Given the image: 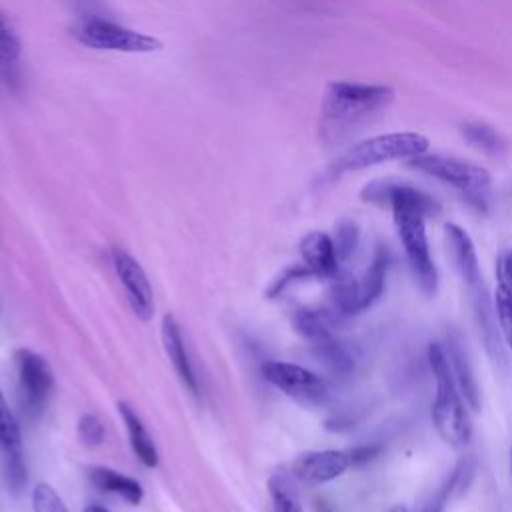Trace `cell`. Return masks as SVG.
Returning a JSON list of instances; mask_svg holds the SVG:
<instances>
[{
	"mask_svg": "<svg viewBox=\"0 0 512 512\" xmlns=\"http://www.w3.org/2000/svg\"><path fill=\"white\" fill-rule=\"evenodd\" d=\"M300 256H302V264L310 270L312 276L316 278H326L332 280L340 270H338V256H336V248L332 242V236L320 230L308 232L302 240H300Z\"/></svg>",
	"mask_w": 512,
	"mask_h": 512,
	"instance_id": "cell-12",
	"label": "cell"
},
{
	"mask_svg": "<svg viewBox=\"0 0 512 512\" xmlns=\"http://www.w3.org/2000/svg\"><path fill=\"white\" fill-rule=\"evenodd\" d=\"M360 198L392 208L396 232L412 276L424 294L434 296L438 288V272L428 246L426 216L438 212L436 200L410 184L390 180H374L366 184Z\"/></svg>",
	"mask_w": 512,
	"mask_h": 512,
	"instance_id": "cell-1",
	"label": "cell"
},
{
	"mask_svg": "<svg viewBox=\"0 0 512 512\" xmlns=\"http://www.w3.org/2000/svg\"><path fill=\"white\" fill-rule=\"evenodd\" d=\"M510 478H512V450H510Z\"/></svg>",
	"mask_w": 512,
	"mask_h": 512,
	"instance_id": "cell-36",
	"label": "cell"
},
{
	"mask_svg": "<svg viewBox=\"0 0 512 512\" xmlns=\"http://www.w3.org/2000/svg\"><path fill=\"white\" fill-rule=\"evenodd\" d=\"M464 134L470 140V144H474L478 148L494 152L500 146L498 134L492 128L484 126V124H466L464 126Z\"/></svg>",
	"mask_w": 512,
	"mask_h": 512,
	"instance_id": "cell-30",
	"label": "cell"
},
{
	"mask_svg": "<svg viewBox=\"0 0 512 512\" xmlns=\"http://www.w3.org/2000/svg\"><path fill=\"white\" fill-rule=\"evenodd\" d=\"M454 492V478L450 474V478L424 502L422 510L420 512H444L446 508V502H448V496Z\"/></svg>",
	"mask_w": 512,
	"mask_h": 512,
	"instance_id": "cell-33",
	"label": "cell"
},
{
	"mask_svg": "<svg viewBox=\"0 0 512 512\" xmlns=\"http://www.w3.org/2000/svg\"><path fill=\"white\" fill-rule=\"evenodd\" d=\"M110 256H112L114 272L126 290V298L130 302L132 312L142 322H148L154 314V296H152V286L144 268L136 258H132L122 248H112Z\"/></svg>",
	"mask_w": 512,
	"mask_h": 512,
	"instance_id": "cell-9",
	"label": "cell"
},
{
	"mask_svg": "<svg viewBox=\"0 0 512 512\" xmlns=\"http://www.w3.org/2000/svg\"><path fill=\"white\" fill-rule=\"evenodd\" d=\"M496 292H494V312L502 338L512 350V258L510 254L500 256L496 266Z\"/></svg>",
	"mask_w": 512,
	"mask_h": 512,
	"instance_id": "cell-15",
	"label": "cell"
},
{
	"mask_svg": "<svg viewBox=\"0 0 512 512\" xmlns=\"http://www.w3.org/2000/svg\"><path fill=\"white\" fill-rule=\"evenodd\" d=\"M394 100V88L336 80L326 86L322 98V122L326 130H340L382 114Z\"/></svg>",
	"mask_w": 512,
	"mask_h": 512,
	"instance_id": "cell-3",
	"label": "cell"
},
{
	"mask_svg": "<svg viewBox=\"0 0 512 512\" xmlns=\"http://www.w3.org/2000/svg\"><path fill=\"white\" fill-rule=\"evenodd\" d=\"M388 266H390V254H388V250L384 246H378L370 266L366 268L362 278H358V292H360V308H362V312L366 308H370L384 294Z\"/></svg>",
	"mask_w": 512,
	"mask_h": 512,
	"instance_id": "cell-19",
	"label": "cell"
},
{
	"mask_svg": "<svg viewBox=\"0 0 512 512\" xmlns=\"http://www.w3.org/2000/svg\"><path fill=\"white\" fill-rule=\"evenodd\" d=\"M408 166L456 188L466 198V202L472 204L476 210L488 208L492 178L486 168L440 154H422L410 158Z\"/></svg>",
	"mask_w": 512,
	"mask_h": 512,
	"instance_id": "cell-5",
	"label": "cell"
},
{
	"mask_svg": "<svg viewBox=\"0 0 512 512\" xmlns=\"http://www.w3.org/2000/svg\"><path fill=\"white\" fill-rule=\"evenodd\" d=\"M444 242H446L448 256H450L456 272L468 286V290L480 286L482 284L480 262H478V254H476L470 234L462 226L448 222V224H444Z\"/></svg>",
	"mask_w": 512,
	"mask_h": 512,
	"instance_id": "cell-11",
	"label": "cell"
},
{
	"mask_svg": "<svg viewBox=\"0 0 512 512\" xmlns=\"http://www.w3.org/2000/svg\"><path fill=\"white\" fill-rule=\"evenodd\" d=\"M72 36L92 50L148 54L162 48V42L156 36L126 28L100 16H86L78 20L72 26Z\"/></svg>",
	"mask_w": 512,
	"mask_h": 512,
	"instance_id": "cell-6",
	"label": "cell"
},
{
	"mask_svg": "<svg viewBox=\"0 0 512 512\" xmlns=\"http://www.w3.org/2000/svg\"><path fill=\"white\" fill-rule=\"evenodd\" d=\"M330 308L340 316H356L362 312L360 308V292H358V278L350 274H336L330 284Z\"/></svg>",
	"mask_w": 512,
	"mask_h": 512,
	"instance_id": "cell-22",
	"label": "cell"
},
{
	"mask_svg": "<svg viewBox=\"0 0 512 512\" xmlns=\"http://www.w3.org/2000/svg\"><path fill=\"white\" fill-rule=\"evenodd\" d=\"M308 276H312L310 274V270L302 264V266H292V268H286L272 284H270V288H268V298H274V296H278V294H282L284 292V288L286 286H290L294 280H300V278H308Z\"/></svg>",
	"mask_w": 512,
	"mask_h": 512,
	"instance_id": "cell-31",
	"label": "cell"
},
{
	"mask_svg": "<svg viewBox=\"0 0 512 512\" xmlns=\"http://www.w3.org/2000/svg\"><path fill=\"white\" fill-rule=\"evenodd\" d=\"M510 258H512V250H510Z\"/></svg>",
	"mask_w": 512,
	"mask_h": 512,
	"instance_id": "cell-37",
	"label": "cell"
},
{
	"mask_svg": "<svg viewBox=\"0 0 512 512\" xmlns=\"http://www.w3.org/2000/svg\"><path fill=\"white\" fill-rule=\"evenodd\" d=\"M340 320L342 318L332 308H298L292 316V326L304 340L316 344L334 336V328Z\"/></svg>",
	"mask_w": 512,
	"mask_h": 512,
	"instance_id": "cell-16",
	"label": "cell"
},
{
	"mask_svg": "<svg viewBox=\"0 0 512 512\" xmlns=\"http://www.w3.org/2000/svg\"><path fill=\"white\" fill-rule=\"evenodd\" d=\"M160 336H162L164 352H166L168 360L172 362L178 378L190 390V394L198 396V392H200L198 376L194 374L192 362L188 358V350H186V344H184V338H182L180 324L172 314H164L162 326H160Z\"/></svg>",
	"mask_w": 512,
	"mask_h": 512,
	"instance_id": "cell-13",
	"label": "cell"
},
{
	"mask_svg": "<svg viewBox=\"0 0 512 512\" xmlns=\"http://www.w3.org/2000/svg\"><path fill=\"white\" fill-rule=\"evenodd\" d=\"M358 238H360V232H358V226L352 220H340L336 224L332 242H334L336 256H338L340 262L348 260L354 254V250L358 246Z\"/></svg>",
	"mask_w": 512,
	"mask_h": 512,
	"instance_id": "cell-26",
	"label": "cell"
},
{
	"mask_svg": "<svg viewBox=\"0 0 512 512\" xmlns=\"http://www.w3.org/2000/svg\"><path fill=\"white\" fill-rule=\"evenodd\" d=\"M88 480L100 492L114 494V496L122 498L124 502L132 504V506L140 504L142 498H144V488L136 478L126 476V474H122L114 468H108V466L88 468Z\"/></svg>",
	"mask_w": 512,
	"mask_h": 512,
	"instance_id": "cell-14",
	"label": "cell"
},
{
	"mask_svg": "<svg viewBox=\"0 0 512 512\" xmlns=\"http://www.w3.org/2000/svg\"><path fill=\"white\" fill-rule=\"evenodd\" d=\"M118 414H120V418H122V422L126 426L128 442H130V448L136 454V458L146 468H156L158 466L156 444H154L150 432L146 430L144 422L136 414V410L130 404H126V402H118Z\"/></svg>",
	"mask_w": 512,
	"mask_h": 512,
	"instance_id": "cell-17",
	"label": "cell"
},
{
	"mask_svg": "<svg viewBox=\"0 0 512 512\" xmlns=\"http://www.w3.org/2000/svg\"><path fill=\"white\" fill-rule=\"evenodd\" d=\"M268 492L272 498L274 512H304L294 492L292 482L284 474H274L268 480Z\"/></svg>",
	"mask_w": 512,
	"mask_h": 512,
	"instance_id": "cell-23",
	"label": "cell"
},
{
	"mask_svg": "<svg viewBox=\"0 0 512 512\" xmlns=\"http://www.w3.org/2000/svg\"><path fill=\"white\" fill-rule=\"evenodd\" d=\"M446 354H448V364H450V372L454 376V382L464 398V402L472 408V410H480V388L476 384L474 372L470 368V362L460 346V342L456 338L448 340Z\"/></svg>",
	"mask_w": 512,
	"mask_h": 512,
	"instance_id": "cell-18",
	"label": "cell"
},
{
	"mask_svg": "<svg viewBox=\"0 0 512 512\" xmlns=\"http://www.w3.org/2000/svg\"><path fill=\"white\" fill-rule=\"evenodd\" d=\"M350 468L346 450H312L294 462V474L306 484H326L340 478Z\"/></svg>",
	"mask_w": 512,
	"mask_h": 512,
	"instance_id": "cell-10",
	"label": "cell"
},
{
	"mask_svg": "<svg viewBox=\"0 0 512 512\" xmlns=\"http://www.w3.org/2000/svg\"><path fill=\"white\" fill-rule=\"evenodd\" d=\"M262 376L274 388L304 406H322L330 398L326 380L300 364L268 360L262 364Z\"/></svg>",
	"mask_w": 512,
	"mask_h": 512,
	"instance_id": "cell-8",
	"label": "cell"
},
{
	"mask_svg": "<svg viewBox=\"0 0 512 512\" xmlns=\"http://www.w3.org/2000/svg\"><path fill=\"white\" fill-rule=\"evenodd\" d=\"M310 346H312V352L318 358V362L334 376L348 378L354 372V368H356L354 356L336 336H330V338L320 340Z\"/></svg>",
	"mask_w": 512,
	"mask_h": 512,
	"instance_id": "cell-20",
	"label": "cell"
},
{
	"mask_svg": "<svg viewBox=\"0 0 512 512\" xmlns=\"http://www.w3.org/2000/svg\"><path fill=\"white\" fill-rule=\"evenodd\" d=\"M12 448H22L20 424L0 390V452Z\"/></svg>",
	"mask_w": 512,
	"mask_h": 512,
	"instance_id": "cell-25",
	"label": "cell"
},
{
	"mask_svg": "<svg viewBox=\"0 0 512 512\" xmlns=\"http://www.w3.org/2000/svg\"><path fill=\"white\" fill-rule=\"evenodd\" d=\"M82 512H110V510L104 508V506H100V504H88Z\"/></svg>",
	"mask_w": 512,
	"mask_h": 512,
	"instance_id": "cell-34",
	"label": "cell"
},
{
	"mask_svg": "<svg viewBox=\"0 0 512 512\" xmlns=\"http://www.w3.org/2000/svg\"><path fill=\"white\" fill-rule=\"evenodd\" d=\"M472 294V304H474V312H476V320H478V326H480V332H482V338L486 342V348L490 352L492 358H500L502 356V350H500V338H498V330L496 328V312H494V306L490 304V300L486 298V290L484 286H476L470 290Z\"/></svg>",
	"mask_w": 512,
	"mask_h": 512,
	"instance_id": "cell-21",
	"label": "cell"
},
{
	"mask_svg": "<svg viewBox=\"0 0 512 512\" xmlns=\"http://www.w3.org/2000/svg\"><path fill=\"white\" fill-rule=\"evenodd\" d=\"M20 52H22L20 38H18L16 30L12 28V24L8 22V18L0 10V62L10 66L18 60Z\"/></svg>",
	"mask_w": 512,
	"mask_h": 512,
	"instance_id": "cell-28",
	"label": "cell"
},
{
	"mask_svg": "<svg viewBox=\"0 0 512 512\" xmlns=\"http://www.w3.org/2000/svg\"><path fill=\"white\" fill-rule=\"evenodd\" d=\"M388 512H408V508H406L404 504H396V506H392Z\"/></svg>",
	"mask_w": 512,
	"mask_h": 512,
	"instance_id": "cell-35",
	"label": "cell"
},
{
	"mask_svg": "<svg viewBox=\"0 0 512 512\" xmlns=\"http://www.w3.org/2000/svg\"><path fill=\"white\" fill-rule=\"evenodd\" d=\"M428 364L434 374L436 394L432 402V424L438 436L454 448H462L472 438V424L464 408V398L450 372L446 348L440 342L428 346Z\"/></svg>",
	"mask_w": 512,
	"mask_h": 512,
	"instance_id": "cell-2",
	"label": "cell"
},
{
	"mask_svg": "<svg viewBox=\"0 0 512 512\" xmlns=\"http://www.w3.org/2000/svg\"><path fill=\"white\" fill-rule=\"evenodd\" d=\"M14 366L22 412L28 418H38L52 396L54 372L48 360L30 348H18L14 352Z\"/></svg>",
	"mask_w": 512,
	"mask_h": 512,
	"instance_id": "cell-7",
	"label": "cell"
},
{
	"mask_svg": "<svg viewBox=\"0 0 512 512\" xmlns=\"http://www.w3.org/2000/svg\"><path fill=\"white\" fill-rule=\"evenodd\" d=\"M32 512H68V508L56 488L40 482L32 490Z\"/></svg>",
	"mask_w": 512,
	"mask_h": 512,
	"instance_id": "cell-27",
	"label": "cell"
},
{
	"mask_svg": "<svg viewBox=\"0 0 512 512\" xmlns=\"http://www.w3.org/2000/svg\"><path fill=\"white\" fill-rule=\"evenodd\" d=\"M2 456V470H4V480L6 486L18 494L24 486H26V462L22 456V448H12V450H4L0 452Z\"/></svg>",
	"mask_w": 512,
	"mask_h": 512,
	"instance_id": "cell-24",
	"label": "cell"
},
{
	"mask_svg": "<svg viewBox=\"0 0 512 512\" xmlns=\"http://www.w3.org/2000/svg\"><path fill=\"white\" fill-rule=\"evenodd\" d=\"M428 138L418 132H390L370 136L350 146L334 164L332 172H352L392 160H410L428 152Z\"/></svg>",
	"mask_w": 512,
	"mask_h": 512,
	"instance_id": "cell-4",
	"label": "cell"
},
{
	"mask_svg": "<svg viewBox=\"0 0 512 512\" xmlns=\"http://www.w3.org/2000/svg\"><path fill=\"white\" fill-rule=\"evenodd\" d=\"M382 446L380 444H360L354 448H348V458H350V466H364L372 460H376L382 454Z\"/></svg>",
	"mask_w": 512,
	"mask_h": 512,
	"instance_id": "cell-32",
	"label": "cell"
},
{
	"mask_svg": "<svg viewBox=\"0 0 512 512\" xmlns=\"http://www.w3.org/2000/svg\"><path fill=\"white\" fill-rule=\"evenodd\" d=\"M104 424L96 414H82L78 418V438L84 446H100L104 442Z\"/></svg>",
	"mask_w": 512,
	"mask_h": 512,
	"instance_id": "cell-29",
	"label": "cell"
}]
</instances>
